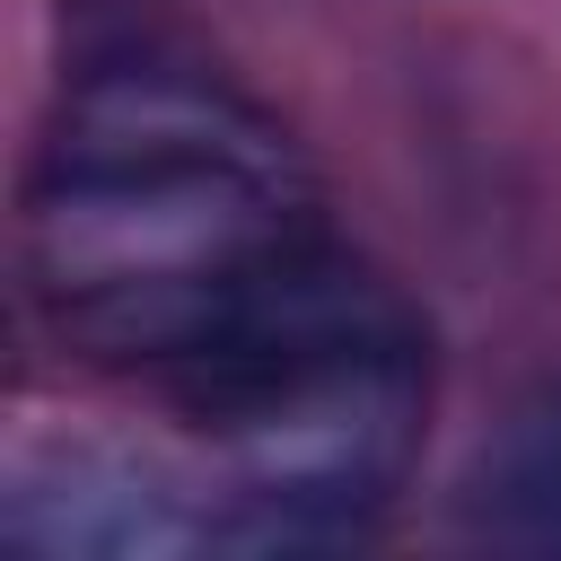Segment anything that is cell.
I'll list each match as a JSON object with an SVG mask.
<instances>
[{
	"mask_svg": "<svg viewBox=\"0 0 561 561\" xmlns=\"http://www.w3.org/2000/svg\"><path fill=\"white\" fill-rule=\"evenodd\" d=\"M26 298L88 359L175 368L324 245L298 149L193 70H96L26 175Z\"/></svg>",
	"mask_w": 561,
	"mask_h": 561,
	"instance_id": "cell-1",
	"label": "cell"
},
{
	"mask_svg": "<svg viewBox=\"0 0 561 561\" xmlns=\"http://www.w3.org/2000/svg\"><path fill=\"white\" fill-rule=\"evenodd\" d=\"M219 473V543L351 535L412 465L430 351L412 307L333 245L263 280L167 368Z\"/></svg>",
	"mask_w": 561,
	"mask_h": 561,
	"instance_id": "cell-2",
	"label": "cell"
},
{
	"mask_svg": "<svg viewBox=\"0 0 561 561\" xmlns=\"http://www.w3.org/2000/svg\"><path fill=\"white\" fill-rule=\"evenodd\" d=\"M9 535L35 552H184L210 526L184 517L175 491H158L149 473L96 465V456H61L53 473H26L9 500Z\"/></svg>",
	"mask_w": 561,
	"mask_h": 561,
	"instance_id": "cell-3",
	"label": "cell"
},
{
	"mask_svg": "<svg viewBox=\"0 0 561 561\" xmlns=\"http://www.w3.org/2000/svg\"><path fill=\"white\" fill-rule=\"evenodd\" d=\"M482 517L526 535V543H561V403L526 412L491 465H482Z\"/></svg>",
	"mask_w": 561,
	"mask_h": 561,
	"instance_id": "cell-4",
	"label": "cell"
}]
</instances>
